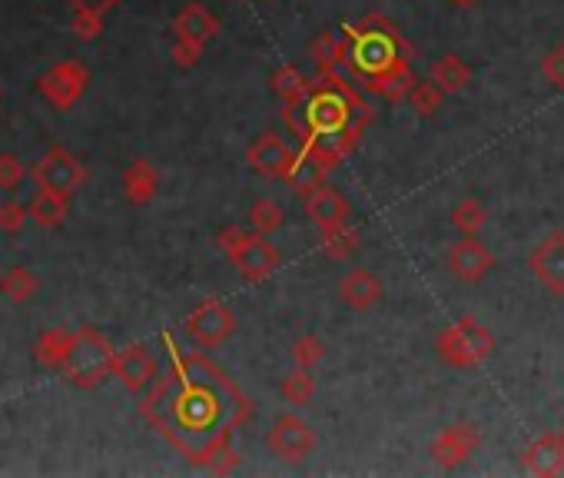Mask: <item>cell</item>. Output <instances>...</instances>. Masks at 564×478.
<instances>
[{
	"label": "cell",
	"mask_w": 564,
	"mask_h": 478,
	"mask_svg": "<svg viewBox=\"0 0 564 478\" xmlns=\"http://www.w3.org/2000/svg\"><path fill=\"white\" fill-rule=\"evenodd\" d=\"M143 412L186 459L229 472L236 452L229 439L253 415V402L196 352H173V369L153 386Z\"/></svg>",
	"instance_id": "obj_1"
},
{
	"label": "cell",
	"mask_w": 564,
	"mask_h": 478,
	"mask_svg": "<svg viewBox=\"0 0 564 478\" xmlns=\"http://www.w3.org/2000/svg\"><path fill=\"white\" fill-rule=\"evenodd\" d=\"M375 17V20H365V27H352L349 37H352V70L362 77V87L372 80H379L382 74H392V70L399 67H409V47H405V40L395 34V27L385 24Z\"/></svg>",
	"instance_id": "obj_2"
},
{
	"label": "cell",
	"mask_w": 564,
	"mask_h": 478,
	"mask_svg": "<svg viewBox=\"0 0 564 478\" xmlns=\"http://www.w3.org/2000/svg\"><path fill=\"white\" fill-rule=\"evenodd\" d=\"M113 359H117V349L110 346L107 336H100V332H93V329H80L64 372L73 386L93 389L113 372Z\"/></svg>",
	"instance_id": "obj_3"
},
{
	"label": "cell",
	"mask_w": 564,
	"mask_h": 478,
	"mask_svg": "<svg viewBox=\"0 0 564 478\" xmlns=\"http://www.w3.org/2000/svg\"><path fill=\"white\" fill-rule=\"evenodd\" d=\"M435 349L448 366L455 369H472L478 362H485L495 352V339L482 322L475 319H458L452 322L442 336L435 339Z\"/></svg>",
	"instance_id": "obj_4"
},
{
	"label": "cell",
	"mask_w": 564,
	"mask_h": 478,
	"mask_svg": "<svg viewBox=\"0 0 564 478\" xmlns=\"http://www.w3.org/2000/svg\"><path fill=\"white\" fill-rule=\"evenodd\" d=\"M87 83H90V70L80 60H60V64H54L37 80V90L54 110H70L87 93Z\"/></svg>",
	"instance_id": "obj_5"
},
{
	"label": "cell",
	"mask_w": 564,
	"mask_h": 478,
	"mask_svg": "<svg viewBox=\"0 0 564 478\" xmlns=\"http://www.w3.org/2000/svg\"><path fill=\"white\" fill-rule=\"evenodd\" d=\"M30 176H34V183L40 190H54L60 196H70L73 190H80L83 180H87V170H83V163L73 157L70 150L50 147L47 157H40L34 163Z\"/></svg>",
	"instance_id": "obj_6"
},
{
	"label": "cell",
	"mask_w": 564,
	"mask_h": 478,
	"mask_svg": "<svg viewBox=\"0 0 564 478\" xmlns=\"http://www.w3.org/2000/svg\"><path fill=\"white\" fill-rule=\"evenodd\" d=\"M233 313L219 303V299H206L190 313L186 319V336H190L196 346L203 349H213L219 346L223 339H229V332H233Z\"/></svg>",
	"instance_id": "obj_7"
},
{
	"label": "cell",
	"mask_w": 564,
	"mask_h": 478,
	"mask_svg": "<svg viewBox=\"0 0 564 478\" xmlns=\"http://www.w3.org/2000/svg\"><path fill=\"white\" fill-rule=\"evenodd\" d=\"M229 259H233V266L239 269V276L249 279V283H259V279L273 276L279 269V263H282L279 249L269 243L263 233H256V236L249 233L246 243L236 246L233 253H229Z\"/></svg>",
	"instance_id": "obj_8"
},
{
	"label": "cell",
	"mask_w": 564,
	"mask_h": 478,
	"mask_svg": "<svg viewBox=\"0 0 564 478\" xmlns=\"http://www.w3.org/2000/svg\"><path fill=\"white\" fill-rule=\"evenodd\" d=\"M312 445H316V432L296 415H282L269 432V449L286 462H302L312 452Z\"/></svg>",
	"instance_id": "obj_9"
},
{
	"label": "cell",
	"mask_w": 564,
	"mask_h": 478,
	"mask_svg": "<svg viewBox=\"0 0 564 478\" xmlns=\"http://www.w3.org/2000/svg\"><path fill=\"white\" fill-rule=\"evenodd\" d=\"M478 442H482V435H478L475 425L458 422L432 442V462L438 465V469H455V465L472 459Z\"/></svg>",
	"instance_id": "obj_10"
},
{
	"label": "cell",
	"mask_w": 564,
	"mask_h": 478,
	"mask_svg": "<svg viewBox=\"0 0 564 478\" xmlns=\"http://www.w3.org/2000/svg\"><path fill=\"white\" fill-rule=\"evenodd\" d=\"M296 157H299V153L292 150L282 137H276V133H263V137H259L246 153V160H249V166H253L256 173L276 176V180H286L292 163H296Z\"/></svg>",
	"instance_id": "obj_11"
},
{
	"label": "cell",
	"mask_w": 564,
	"mask_h": 478,
	"mask_svg": "<svg viewBox=\"0 0 564 478\" xmlns=\"http://www.w3.org/2000/svg\"><path fill=\"white\" fill-rule=\"evenodd\" d=\"M492 266H495V256L488 253V246L478 243L475 236H465L462 243H455L452 253H448V269H452L458 279H465V283L485 279Z\"/></svg>",
	"instance_id": "obj_12"
},
{
	"label": "cell",
	"mask_w": 564,
	"mask_h": 478,
	"mask_svg": "<svg viewBox=\"0 0 564 478\" xmlns=\"http://www.w3.org/2000/svg\"><path fill=\"white\" fill-rule=\"evenodd\" d=\"M528 263L551 293L564 296V233H551L545 243H538L535 253L528 256Z\"/></svg>",
	"instance_id": "obj_13"
},
{
	"label": "cell",
	"mask_w": 564,
	"mask_h": 478,
	"mask_svg": "<svg viewBox=\"0 0 564 478\" xmlns=\"http://www.w3.org/2000/svg\"><path fill=\"white\" fill-rule=\"evenodd\" d=\"M113 376L130 392H140L156 379V359L143 346H130L117 352V359H113Z\"/></svg>",
	"instance_id": "obj_14"
},
{
	"label": "cell",
	"mask_w": 564,
	"mask_h": 478,
	"mask_svg": "<svg viewBox=\"0 0 564 478\" xmlns=\"http://www.w3.org/2000/svg\"><path fill=\"white\" fill-rule=\"evenodd\" d=\"M306 213L319 230H332V226L349 223V203L342 200L339 190H332L326 183H322L319 190L306 193Z\"/></svg>",
	"instance_id": "obj_15"
},
{
	"label": "cell",
	"mask_w": 564,
	"mask_h": 478,
	"mask_svg": "<svg viewBox=\"0 0 564 478\" xmlns=\"http://www.w3.org/2000/svg\"><path fill=\"white\" fill-rule=\"evenodd\" d=\"M525 472L531 475H561L564 472V435H545L525 452Z\"/></svg>",
	"instance_id": "obj_16"
},
{
	"label": "cell",
	"mask_w": 564,
	"mask_h": 478,
	"mask_svg": "<svg viewBox=\"0 0 564 478\" xmlns=\"http://www.w3.org/2000/svg\"><path fill=\"white\" fill-rule=\"evenodd\" d=\"M73 342H77V332H67V329H47L44 336L37 339V346H34V359H37V366H44V369H64L67 362H70Z\"/></svg>",
	"instance_id": "obj_17"
},
{
	"label": "cell",
	"mask_w": 564,
	"mask_h": 478,
	"mask_svg": "<svg viewBox=\"0 0 564 478\" xmlns=\"http://www.w3.org/2000/svg\"><path fill=\"white\" fill-rule=\"evenodd\" d=\"M339 293H342V303L349 309H369L379 303L382 283L369 273V269H352V273L339 283Z\"/></svg>",
	"instance_id": "obj_18"
},
{
	"label": "cell",
	"mask_w": 564,
	"mask_h": 478,
	"mask_svg": "<svg viewBox=\"0 0 564 478\" xmlns=\"http://www.w3.org/2000/svg\"><path fill=\"white\" fill-rule=\"evenodd\" d=\"M173 30H176V37L193 40V44L206 47V40L216 37L219 24H216V17L203 4H190V7H183L180 17L173 20Z\"/></svg>",
	"instance_id": "obj_19"
},
{
	"label": "cell",
	"mask_w": 564,
	"mask_h": 478,
	"mask_svg": "<svg viewBox=\"0 0 564 478\" xmlns=\"http://www.w3.org/2000/svg\"><path fill=\"white\" fill-rule=\"evenodd\" d=\"M160 190V176L146 160H133L127 170H123V193L133 206H146Z\"/></svg>",
	"instance_id": "obj_20"
},
{
	"label": "cell",
	"mask_w": 564,
	"mask_h": 478,
	"mask_svg": "<svg viewBox=\"0 0 564 478\" xmlns=\"http://www.w3.org/2000/svg\"><path fill=\"white\" fill-rule=\"evenodd\" d=\"M27 213L40 230H54V226L64 223V216H67V196H60L54 190H40L37 186L34 200L27 203Z\"/></svg>",
	"instance_id": "obj_21"
},
{
	"label": "cell",
	"mask_w": 564,
	"mask_h": 478,
	"mask_svg": "<svg viewBox=\"0 0 564 478\" xmlns=\"http://www.w3.org/2000/svg\"><path fill=\"white\" fill-rule=\"evenodd\" d=\"M432 83H435L438 90H445V93H458V90H465L468 83H472V67H468L462 57L445 54V57L435 60Z\"/></svg>",
	"instance_id": "obj_22"
},
{
	"label": "cell",
	"mask_w": 564,
	"mask_h": 478,
	"mask_svg": "<svg viewBox=\"0 0 564 478\" xmlns=\"http://www.w3.org/2000/svg\"><path fill=\"white\" fill-rule=\"evenodd\" d=\"M326 173H329L326 163L312 157L309 150H299V157H296V163H292L286 183L296 186L299 193H312V190H319V186L326 183Z\"/></svg>",
	"instance_id": "obj_23"
},
{
	"label": "cell",
	"mask_w": 564,
	"mask_h": 478,
	"mask_svg": "<svg viewBox=\"0 0 564 478\" xmlns=\"http://www.w3.org/2000/svg\"><path fill=\"white\" fill-rule=\"evenodd\" d=\"M0 293H4L10 303H27V299L37 293V279L27 266H10L4 273V283H0Z\"/></svg>",
	"instance_id": "obj_24"
},
{
	"label": "cell",
	"mask_w": 564,
	"mask_h": 478,
	"mask_svg": "<svg viewBox=\"0 0 564 478\" xmlns=\"http://www.w3.org/2000/svg\"><path fill=\"white\" fill-rule=\"evenodd\" d=\"M273 90L282 97V103L289 107V103H296V100L306 97L309 83H306V77H302L296 67L289 64V67H279L276 74H273Z\"/></svg>",
	"instance_id": "obj_25"
},
{
	"label": "cell",
	"mask_w": 564,
	"mask_h": 478,
	"mask_svg": "<svg viewBox=\"0 0 564 478\" xmlns=\"http://www.w3.org/2000/svg\"><path fill=\"white\" fill-rule=\"evenodd\" d=\"M312 396H316V382H312L309 369H299L296 366V372H292V376L282 379V399H286V402L306 405V402H312Z\"/></svg>",
	"instance_id": "obj_26"
},
{
	"label": "cell",
	"mask_w": 564,
	"mask_h": 478,
	"mask_svg": "<svg viewBox=\"0 0 564 478\" xmlns=\"http://www.w3.org/2000/svg\"><path fill=\"white\" fill-rule=\"evenodd\" d=\"M452 223H455V230H462L465 236H475L485 226V206L468 196V200H462L455 206Z\"/></svg>",
	"instance_id": "obj_27"
},
{
	"label": "cell",
	"mask_w": 564,
	"mask_h": 478,
	"mask_svg": "<svg viewBox=\"0 0 564 478\" xmlns=\"http://www.w3.org/2000/svg\"><path fill=\"white\" fill-rule=\"evenodd\" d=\"M326 243H322V253L329 259H349V253H355V233L349 230V223L332 226V230H322Z\"/></svg>",
	"instance_id": "obj_28"
},
{
	"label": "cell",
	"mask_w": 564,
	"mask_h": 478,
	"mask_svg": "<svg viewBox=\"0 0 564 478\" xmlns=\"http://www.w3.org/2000/svg\"><path fill=\"white\" fill-rule=\"evenodd\" d=\"M249 220H253V230H256V233L269 236V233L279 230L286 216H282V206H279V203H273V200H259V203H253V210H249Z\"/></svg>",
	"instance_id": "obj_29"
},
{
	"label": "cell",
	"mask_w": 564,
	"mask_h": 478,
	"mask_svg": "<svg viewBox=\"0 0 564 478\" xmlns=\"http://www.w3.org/2000/svg\"><path fill=\"white\" fill-rule=\"evenodd\" d=\"M442 100H445V90H438L432 80L415 83L412 93H409V103H412V110L419 113V117H432V113L442 107Z\"/></svg>",
	"instance_id": "obj_30"
},
{
	"label": "cell",
	"mask_w": 564,
	"mask_h": 478,
	"mask_svg": "<svg viewBox=\"0 0 564 478\" xmlns=\"http://www.w3.org/2000/svg\"><path fill=\"white\" fill-rule=\"evenodd\" d=\"M322 356H326V346H322V339L316 336H299L296 342H292V362H296L299 369H316Z\"/></svg>",
	"instance_id": "obj_31"
},
{
	"label": "cell",
	"mask_w": 564,
	"mask_h": 478,
	"mask_svg": "<svg viewBox=\"0 0 564 478\" xmlns=\"http://www.w3.org/2000/svg\"><path fill=\"white\" fill-rule=\"evenodd\" d=\"M70 30L77 34V40H97L103 30V14H93V10H73Z\"/></svg>",
	"instance_id": "obj_32"
},
{
	"label": "cell",
	"mask_w": 564,
	"mask_h": 478,
	"mask_svg": "<svg viewBox=\"0 0 564 478\" xmlns=\"http://www.w3.org/2000/svg\"><path fill=\"white\" fill-rule=\"evenodd\" d=\"M27 180V170L14 153H0V190L10 193Z\"/></svg>",
	"instance_id": "obj_33"
},
{
	"label": "cell",
	"mask_w": 564,
	"mask_h": 478,
	"mask_svg": "<svg viewBox=\"0 0 564 478\" xmlns=\"http://www.w3.org/2000/svg\"><path fill=\"white\" fill-rule=\"evenodd\" d=\"M30 220L27 206H20L14 200H7L4 206H0V230L4 233H20V226H24Z\"/></svg>",
	"instance_id": "obj_34"
},
{
	"label": "cell",
	"mask_w": 564,
	"mask_h": 478,
	"mask_svg": "<svg viewBox=\"0 0 564 478\" xmlns=\"http://www.w3.org/2000/svg\"><path fill=\"white\" fill-rule=\"evenodd\" d=\"M541 74H545V80L551 83V87H561L564 90V47H555L545 57V64H541Z\"/></svg>",
	"instance_id": "obj_35"
},
{
	"label": "cell",
	"mask_w": 564,
	"mask_h": 478,
	"mask_svg": "<svg viewBox=\"0 0 564 478\" xmlns=\"http://www.w3.org/2000/svg\"><path fill=\"white\" fill-rule=\"evenodd\" d=\"M200 57H203V44H193V40H183V37H176V44H173V60L180 67H196L200 64Z\"/></svg>",
	"instance_id": "obj_36"
},
{
	"label": "cell",
	"mask_w": 564,
	"mask_h": 478,
	"mask_svg": "<svg viewBox=\"0 0 564 478\" xmlns=\"http://www.w3.org/2000/svg\"><path fill=\"white\" fill-rule=\"evenodd\" d=\"M73 10H93V14H107L117 0H70Z\"/></svg>",
	"instance_id": "obj_37"
},
{
	"label": "cell",
	"mask_w": 564,
	"mask_h": 478,
	"mask_svg": "<svg viewBox=\"0 0 564 478\" xmlns=\"http://www.w3.org/2000/svg\"><path fill=\"white\" fill-rule=\"evenodd\" d=\"M452 4H458V7H475L478 0H452Z\"/></svg>",
	"instance_id": "obj_38"
},
{
	"label": "cell",
	"mask_w": 564,
	"mask_h": 478,
	"mask_svg": "<svg viewBox=\"0 0 564 478\" xmlns=\"http://www.w3.org/2000/svg\"><path fill=\"white\" fill-rule=\"evenodd\" d=\"M0 283H4V276H0Z\"/></svg>",
	"instance_id": "obj_39"
}]
</instances>
